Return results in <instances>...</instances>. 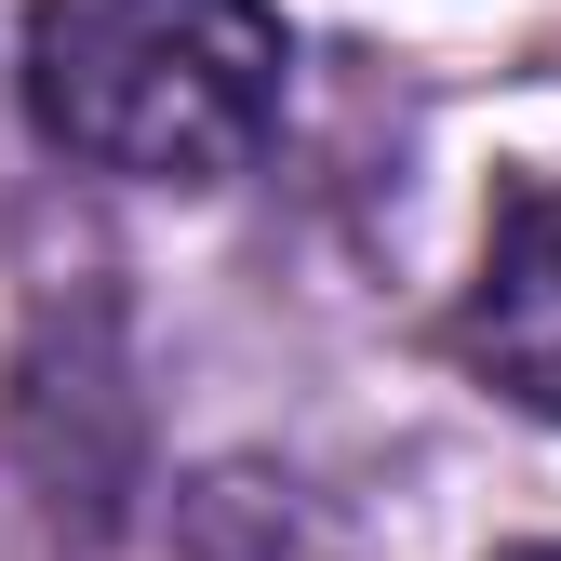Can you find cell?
Instances as JSON below:
<instances>
[{
	"label": "cell",
	"instance_id": "cell-1",
	"mask_svg": "<svg viewBox=\"0 0 561 561\" xmlns=\"http://www.w3.org/2000/svg\"><path fill=\"white\" fill-rule=\"evenodd\" d=\"M14 81L54 161L121 187H228L280 134L295 27L267 0H27Z\"/></svg>",
	"mask_w": 561,
	"mask_h": 561
},
{
	"label": "cell",
	"instance_id": "cell-4",
	"mask_svg": "<svg viewBox=\"0 0 561 561\" xmlns=\"http://www.w3.org/2000/svg\"><path fill=\"white\" fill-rule=\"evenodd\" d=\"M508 561H561V548H508Z\"/></svg>",
	"mask_w": 561,
	"mask_h": 561
},
{
	"label": "cell",
	"instance_id": "cell-2",
	"mask_svg": "<svg viewBox=\"0 0 561 561\" xmlns=\"http://www.w3.org/2000/svg\"><path fill=\"white\" fill-rule=\"evenodd\" d=\"M468 375H495L522 414L561 428V174H508L495 228H481V280L455 308Z\"/></svg>",
	"mask_w": 561,
	"mask_h": 561
},
{
	"label": "cell",
	"instance_id": "cell-3",
	"mask_svg": "<svg viewBox=\"0 0 561 561\" xmlns=\"http://www.w3.org/2000/svg\"><path fill=\"white\" fill-rule=\"evenodd\" d=\"M174 561H362L308 481H280V468H201L187 481V508H174Z\"/></svg>",
	"mask_w": 561,
	"mask_h": 561
}]
</instances>
